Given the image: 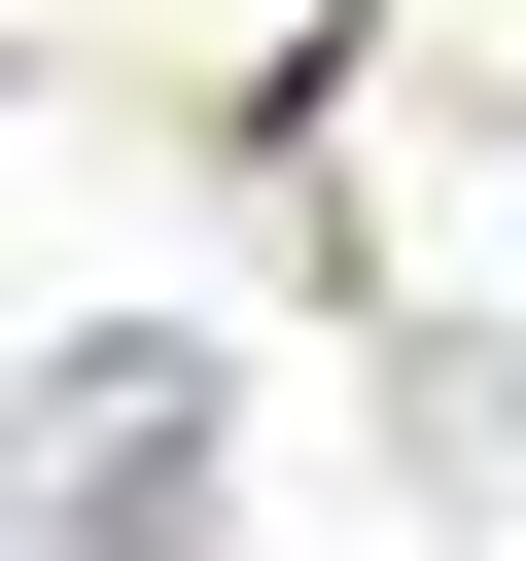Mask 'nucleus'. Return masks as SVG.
I'll list each match as a JSON object with an SVG mask.
<instances>
[{"mask_svg":"<svg viewBox=\"0 0 526 561\" xmlns=\"http://www.w3.org/2000/svg\"><path fill=\"white\" fill-rule=\"evenodd\" d=\"M0 491H70V561H175L210 526V351H70V456H0Z\"/></svg>","mask_w":526,"mask_h":561,"instance_id":"obj_1","label":"nucleus"}]
</instances>
